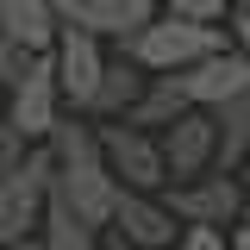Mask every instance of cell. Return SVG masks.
<instances>
[{
  "label": "cell",
  "instance_id": "ffe728a7",
  "mask_svg": "<svg viewBox=\"0 0 250 250\" xmlns=\"http://www.w3.org/2000/svg\"><path fill=\"white\" fill-rule=\"evenodd\" d=\"M225 250H250V231H244V225H231V231H225Z\"/></svg>",
  "mask_w": 250,
  "mask_h": 250
},
{
  "label": "cell",
  "instance_id": "30bf717a",
  "mask_svg": "<svg viewBox=\"0 0 250 250\" xmlns=\"http://www.w3.org/2000/svg\"><path fill=\"white\" fill-rule=\"evenodd\" d=\"M156 156H163L169 188L194 182V175H213V119L207 113H182L169 131H156Z\"/></svg>",
  "mask_w": 250,
  "mask_h": 250
},
{
  "label": "cell",
  "instance_id": "52a82bcc",
  "mask_svg": "<svg viewBox=\"0 0 250 250\" xmlns=\"http://www.w3.org/2000/svg\"><path fill=\"white\" fill-rule=\"evenodd\" d=\"M44 207H50V163H44V144H38L13 175H0V244L38 238Z\"/></svg>",
  "mask_w": 250,
  "mask_h": 250
},
{
  "label": "cell",
  "instance_id": "9c48e42d",
  "mask_svg": "<svg viewBox=\"0 0 250 250\" xmlns=\"http://www.w3.org/2000/svg\"><path fill=\"white\" fill-rule=\"evenodd\" d=\"M57 6V25L82 31L94 44H125L131 31H144L156 19L150 0H50Z\"/></svg>",
  "mask_w": 250,
  "mask_h": 250
},
{
  "label": "cell",
  "instance_id": "2e32d148",
  "mask_svg": "<svg viewBox=\"0 0 250 250\" xmlns=\"http://www.w3.org/2000/svg\"><path fill=\"white\" fill-rule=\"evenodd\" d=\"M38 250H100V231L75 225V219L50 200V207H44V219H38Z\"/></svg>",
  "mask_w": 250,
  "mask_h": 250
},
{
  "label": "cell",
  "instance_id": "3957f363",
  "mask_svg": "<svg viewBox=\"0 0 250 250\" xmlns=\"http://www.w3.org/2000/svg\"><path fill=\"white\" fill-rule=\"evenodd\" d=\"M57 119H62V100H57V82H50V57H19L6 88H0V125L38 150L57 131Z\"/></svg>",
  "mask_w": 250,
  "mask_h": 250
},
{
  "label": "cell",
  "instance_id": "4fadbf2b",
  "mask_svg": "<svg viewBox=\"0 0 250 250\" xmlns=\"http://www.w3.org/2000/svg\"><path fill=\"white\" fill-rule=\"evenodd\" d=\"M144 82H150V75H138L125 57H106V69H100V82H94V100H88L82 119H88V125H113L125 106L144 94Z\"/></svg>",
  "mask_w": 250,
  "mask_h": 250
},
{
  "label": "cell",
  "instance_id": "5b68a950",
  "mask_svg": "<svg viewBox=\"0 0 250 250\" xmlns=\"http://www.w3.org/2000/svg\"><path fill=\"white\" fill-rule=\"evenodd\" d=\"M163 213L175 225H207V231H225L244 219V182L238 175H194V182H175L156 194Z\"/></svg>",
  "mask_w": 250,
  "mask_h": 250
},
{
  "label": "cell",
  "instance_id": "5bb4252c",
  "mask_svg": "<svg viewBox=\"0 0 250 250\" xmlns=\"http://www.w3.org/2000/svg\"><path fill=\"white\" fill-rule=\"evenodd\" d=\"M207 119H213V175H238L244 150H250V94L244 100H225Z\"/></svg>",
  "mask_w": 250,
  "mask_h": 250
},
{
  "label": "cell",
  "instance_id": "603a6c76",
  "mask_svg": "<svg viewBox=\"0 0 250 250\" xmlns=\"http://www.w3.org/2000/svg\"><path fill=\"white\" fill-rule=\"evenodd\" d=\"M0 250H38V238H19V244H0Z\"/></svg>",
  "mask_w": 250,
  "mask_h": 250
},
{
  "label": "cell",
  "instance_id": "7402d4cb",
  "mask_svg": "<svg viewBox=\"0 0 250 250\" xmlns=\"http://www.w3.org/2000/svg\"><path fill=\"white\" fill-rule=\"evenodd\" d=\"M100 250H138V244H119V238H100Z\"/></svg>",
  "mask_w": 250,
  "mask_h": 250
},
{
  "label": "cell",
  "instance_id": "d6986e66",
  "mask_svg": "<svg viewBox=\"0 0 250 250\" xmlns=\"http://www.w3.org/2000/svg\"><path fill=\"white\" fill-rule=\"evenodd\" d=\"M25 156H31V144H25V138H13V131L0 125V175H13V169H19Z\"/></svg>",
  "mask_w": 250,
  "mask_h": 250
},
{
  "label": "cell",
  "instance_id": "277c9868",
  "mask_svg": "<svg viewBox=\"0 0 250 250\" xmlns=\"http://www.w3.org/2000/svg\"><path fill=\"white\" fill-rule=\"evenodd\" d=\"M94 144H100V163H106L113 188H125V194H163L169 188L150 131H131V125L113 119V125H94Z\"/></svg>",
  "mask_w": 250,
  "mask_h": 250
},
{
  "label": "cell",
  "instance_id": "44dd1931",
  "mask_svg": "<svg viewBox=\"0 0 250 250\" xmlns=\"http://www.w3.org/2000/svg\"><path fill=\"white\" fill-rule=\"evenodd\" d=\"M13 62H19V57H13V50H6V38H0V88H6V75H13Z\"/></svg>",
  "mask_w": 250,
  "mask_h": 250
},
{
  "label": "cell",
  "instance_id": "7a4b0ae2",
  "mask_svg": "<svg viewBox=\"0 0 250 250\" xmlns=\"http://www.w3.org/2000/svg\"><path fill=\"white\" fill-rule=\"evenodd\" d=\"M219 50H231L225 44V31L219 25H194V19H169V13H156L144 31H131L119 44V57L138 69V75H182L194 62L219 57Z\"/></svg>",
  "mask_w": 250,
  "mask_h": 250
},
{
  "label": "cell",
  "instance_id": "6da1fadb",
  "mask_svg": "<svg viewBox=\"0 0 250 250\" xmlns=\"http://www.w3.org/2000/svg\"><path fill=\"white\" fill-rule=\"evenodd\" d=\"M44 163H50V200H57V207L75 219V225H88V231H106L119 188H113L106 163H100L94 125H88V119H75V113H62V119H57V131L44 138Z\"/></svg>",
  "mask_w": 250,
  "mask_h": 250
},
{
  "label": "cell",
  "instance_id": "e0dca14e",
  "mask_svg": "<svg viewBox=\"0 0 250 250\" xmlns=\"http://www.w3.org/2000/svg\"><path fill=\"white\" fill-rule=\"evenodd\" d=\"M231 0H150V13H169V19H194V25H219Z\"/></svg>",
  "mask_w": 250,
  "mask_h": 250
},
{
  "label": "cell",
  "instance_id": "ba28073f",
  "mask_svg": "<svg viewBox=\"0 0 250 250\" xmlns=\"http://www.w3.org/2000/svg\"><path fill=\"white\" fill-rule=\"evenodd\" d=\"M169 82H175V94L188 100V113H219L225 100H244L250 94V57L244 50H219V57L194 62V69L169 75Z\"/></svg>",
  "mask_w": 250,
  "mask_h": 250
},
{
  "label": "cell",
  "instance_id": "8992f818",
  "mask_svg": "<svg viewBox=\"0 0 250 250\" xmlns=\"http://www.w3.org/2000/svg\"><path fill=\"white\" fill-rule=\"evenodd\" d=\"M50 82H57V100H62V113H88V100H94V82H100V69H106V44H94V38H82V31H69L57 25V38H50Z\"/></svg>",
  "mask_w": 250,
  "mask_h": 250
},
{
  "label": "cell",
  "instance_id": "ac0fdd59",
  "mask_svg": "<svg viewBox=\"0 0 250 250\" xmlns=\"http://www.w3.org/2000/svg\"><path fill=\"white\" fill-rule=\"evenodd\" d=\"M175 250H225V231H207V225H182V231H175Z\"/></svg>",
  "mask_w": 250,
  "mask_h": 250
},
{
  "label": "cell",
  "instance_id": "9a60e30c",
  "mask_svg": "<svg viewBox=\"0 0 250 250\" xmlns=\"http://www.w3.org/2000/svg\"><path fill=\"white\" fill-rule=\"evenodd\" d=\"M182 113H188V100L175 94V82H169V75H150V82H144V94H138V100L119 113V125H131V131H150V138H156V131H169Z\"/></svg>",
  "mask_w": 250,
  "mask_h": 250
},
{
  "label": "cell",
  "instance_id": "7c38bea8",
  "mask_svg": "<svg viewBox=\"0 0 250 250\" xmlns=\"http://www.w3.org/2000/svg\"><path fill=\"white\" fill-rule=\"evenodd\" d=\"M0 38L13 57H44L57 38V6L50 0H0Z\"/></svg>",
  "mask_w": 250,
  "mask_h": 250
},
{
  "label": "cell",
  "instance_id": "8fae6325",
  "mask_svg": "<svg viewBox=\"0 0 250 250\" xmlns=\"http://www.w3.org/2000/svg\"><path fill=\"white\" fill-rule=\"evenodd\" d=\"M106 231H113L119 244H138V250H175V231H182V225L163 213L156 194H125V188H119Z\"/></svg>",
  "mask_w": 250,
  "mask_h": 250
}]
</instances>
